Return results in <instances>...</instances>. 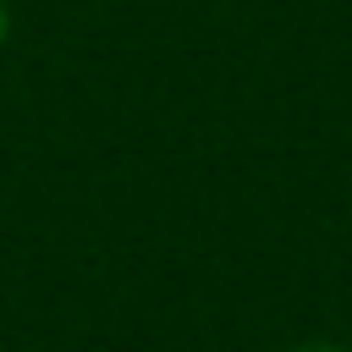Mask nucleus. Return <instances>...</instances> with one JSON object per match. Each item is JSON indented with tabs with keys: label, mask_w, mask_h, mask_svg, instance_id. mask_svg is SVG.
I'll return each mask as SVG.
<instances>
[{
	"label": "nucleus",
	"mask_w": 352,
	"mask_h": 352,
	"mask_svg": "<svg viewBox=\"0 0 352 352\" xmlns=\"http://www.w3.org/2000/svg\"><path fill=\"white\" fill-rule=\"evenodd\" d=\"M292 352H352V346H341V341H302V346H292Z\"/></svg>",
	"instance_id": "obj_1"
},
{
	"label": "nucleus",
	"mask_w": 352,
	"mask_h": 352,
	"mask_svg": "<svg viewBox=\"0 0 352 352\" xmlns=\"http://www.w3.org/2000/svg\"><path fill=\"white\" fill-rule=\"evenodd\" d=\"M6 38H11V0H0V50H6Z\"/></svg>",
	"instance_id": "obj_2"
}]
</instances>
